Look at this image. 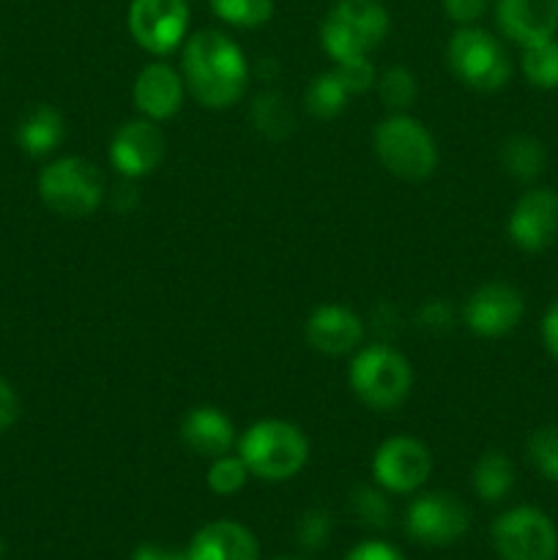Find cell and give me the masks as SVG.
<instances>
[{"mask_svg":"<svg viewBox=\"0 0 558 560\" xmlns=\"http://www.w3.org/2000/svg\"><path fill=\"white\" fill-rule=\"evenodd\" d=\"M131 98H135V107L142 118L156 120V124L159 120H170L184 107V74L170 63H164V60H153V63L142 66L140 74L135 77Z\"/></svg>","mask_w":558,"mask_h":560,"instance_id":"15","label":"cell"},{"mask_svg":"<svg viewBox=\"0 0 558 560\" xmlns=\"http://www.w3.org/2000/svg\"><path fill=\"white\" fill-rule=\"evenodd\" d=\"M377 96H381V104L392 113H405V109L414 107L416 96H419V82H416V74L405 66H392L383 74H377L375 80Z\"/></svg>","mask_w":558,"mask_h":560,"instance_id":"25","label":"cell"},{"mask_svg":"<svg viewBox=\"0 0 558 560\" xmlns=\"http://www.w3.org/2000/svg\"><path fill=\"white\" fill-rule=\"evenodd\" d=\"M249 120L255 126L257 135L266 140L282 142L293 135L295 129V113L290 107L288 96L277 91H263L252 98L249 104Z\"/></svg>","mask_w":558,"mask_h":560,"instance_id":"21","label":"cell"},{"mask_svg":"<svg viewBox=\"0 0 558 560\" xmlns=\"http://www.w3.org/2000/svg\"><path fill=\"white\" fill-rule=\"evenodd\" d=\"M470 528V512L452 492H425L405 512V534L427 547H449Z\"/></svg>","mask_w":558,"mask_h":560,"instance_id":"11","label":"cell"},{"mask_svg":"<svg viewBox=\"0 0 558 560\" xmlns=\"http://www.w3.org/2000/svg\"><path fill=\"white\" fill-rule=\"evenodd\" d=\"M274 560H301V558H295V556H282V558H274Z\"/></svg>","mask_w":558,"mask_h":560,"instance_id":"41","label":"cell"},{"mask_svg":"<svg viewBox=\"0 0 558 560\" xmlns=\"http://www.w3.org/2000/svg\"><path fill=\"white\" fill-rule=\"evenodd\" d=\"M490 0H443V11L457 25H476L485 16Z\"/></svg>","mask_w":558,"mask_h":560,"instance_id":"34","label":"cell"},{"mask_svg":"<svg viewBox=\"0 0 558 560\" xmlns=\"http://www.w3.org/2000/svg\"><path fill=\"white\" fill-rule=\"evenodd\" d=\"M3 556H5V545H3V539H0V560H3Z\"/></svg>","mask_w":558,"mask_h":560,"instance_id":"40","label":"cell"},{"mask_svg":"<svg viewBox=\"0 0 558 560\" xmlns=\"http://www.w3.org/2000/svg\"><path fill=\"white\" fill-rule=\"evenodd\" d=\"M213 14L233 27H260L274 16V0H208Z\"/></svg>","mask_w":558,"mask_h":560,"instance_id":"27","label":"cell"},{"mask_svg":"<svg viewBox=\"0 0 558 560\" xmlns=\"http://www.w3.org/2000/svg\"><path fill=\"white\" fill-rule=\"evenodd\" d=\"M334 71L339 74L342 85L348 88L350 96H359V93L370 91L377 80L375 66L370 63V58H356V60H342V63L334 66Z\"/></svg>","mask_w":558,"mask_h":560,"instance_id":"32","label":"cell"},{"mask_svg":"<svg viewBox=\"0 0 558 560\" xmlns=\"http://www.w3.org/2000/svg\"><path fill=\"white\" fill-rule=\"evenodd\" d=\"M470 485L474 492L485 503H498L512 492L514 487V465L503 452H485L476 459L474 470H470Z\"/></svg>","mask_w":558,"mask_h":560,"instance_id":"22","label":"cell"},{"mask_svg":"<svg viewBox=\"0 0 558 560\" xmlns=\"http://www.w3.org/2000/svg\"><path fill=\"white\" fill-rule=\"evenodd\" d=\"M239 457L263 481H290L310 459L304 430L284 419H260L239 438Z\"/></svg>","mask_w":558,"mask_h":560,"instance_id":"2","label":"cell"},{"mask_svg":"<svg viewBox=\"0 0 558 560\" xmlns=\"http://www.w3.org/2000/svg\"><path fill=\"white\" fill-rule=\"evenodd\" d=\"M279 74V66L274 63L271 58H263L260 63H257V77H260V80H266V82H271L274 77Z\"/></svg>","mask_w":558,"mask_h":560,"instance_id":"39","label":"cell"},{"mask_svg":"<svg viewBox=\"0 0 558 560\" xmlns=\"http://www.w3.org/2000/svg\"><path fill=\"white\" fill-rule=\"evenodd\" d=\"M375 153L403 180H425L438 170L435 137L408 113H392L375 126Z\"/></svg>","mask_w":558,"mask_h":560,"instance_id":"6","label":"cell"},{"mask_svg":"<svg viewBox=\"0 0 558 560\" xmlns=\"http://www.w3.org/2000/svg\"><path fill=\"white\" fill-rule=\"evenodd\" d=\"M104 175L91 159L60 156L38 175V197L53 213L66 219H82L98 211L104 202Z\"/></svg>","mask_w":558,"mask_h":560,"instance_id":"5","label":"cell"},{"mask_svg":"<svg viewBox=\"0 0 558 560\" xmlns=\"http://www.w3.org/2000/svg\"><path fill=\"white\" fill-rule=\"evenodd\" d=\"M542 342H545L550 359L558 361V299L547 306L545 317H542Z\"/></svg>","mask_w":558,"mask_h":560,"instance_id":"37","label":"cell"},{"mask_svg":"<svg viewBox=\"0 0 558 560\" xmlns=\"http://www.w3.org/2000/svg\"><path fill=\"white\" fill-rule=\"evenodd\" d=\"M388 11L381 0H337L323 16L321 44L334 63L370 58L388 36Z\"/></svg>","mask_w":558,"mask_h":560,"instance_id":"3","label":"cell"},{"mask_svg":"<svg viewBox=\"0 0 558 560\" xmlns=\"http://www.w3.org/2000/svg\"><path fill=\"white\" fill-rule=\"evenodd\" d=\"M20 419V397L5 377H0V432Z\"/></svg>","mask_w":558,"mask_h":560,"instance_id":"36","label":"cell"},{"mask_svg":"<svg viewBox=\"0 0 558 560\" xmlns=\"http://www.w3.org/2000/svg\"><path fill=\"white\" fill-rule=\"evenodd\" d=\"M528 459L536 474L547 481H558V427L545 424L531 432L528 438Z\"/></svg>","mask_w":558,"mask_h":560,"instance_id":"30","label":"cell"},{"mask_svg":"<svg viewBox=\"0 0 558 560\" xmlns=\"http://www.w3.org/2000/svg\"><path fill=\"white\" fill-rule=\"evenodd\" d=\"M501 164L514 180L531 184L542 175L547 164V151L536 137L531 135H512L501 148Z\"/></svg>","mask_w":558,"mask_h":560,"instance_id":"23","label":"cell"},{"mask_svg":"<svg viewBox=\"0 0 558 560\" xmlns=\"http://www.w3.org/2000/svg\"><path fill=\"white\" fill-rule=\"evenodd\" d=\"M345 560H405V558H403V552H399L394 545H388V541L370 539V541H361V545H356Z\"/></svg>","mask_w":558,"mask_h":560,"instance_id":"35","label":"cell"},{"mask_svg":"<svg viewBox=\"0 0 558 560\" xmlns=\"http://www.w3.org/2000/svg\"><path fill=\"white\" fill-rule=\"evenodd\" d=\"M181 74L197 104L208 109H228L249 85V60L235 38L206 27L186 36Z\"/></svg>","mask_w":558,"mask_h":560,"instance_id":"1","label":"cell"},{"mask_svg":"<svg viewBox=\"0 0 558 560\" xmlns=\"http://www.w3.org/2000/svg\"><path fill=\"white\" fill-rule=\"evenodd\" d=\"M131 560H189L186 550H167V547H159V545H140L135 550Z\"/></svg>","mask_w":558,"mask_h":560,"instance_id":"38","label":"cell"},{"mask_svg":"<svg viewBox=\"0 0 558 560\" xmlns=\"http://www.w3.org/2000/svg\"><path fill=\"white\" fill-rule=\"evenodd\" d=\"M523 312L525 301L518 288L507 282H487L468 295L463 306V320L476 337L498 339L518 328Z\"/></svg>","mask_w":558,"mask_h":560,"instance_id":"12","label":"cell"},{"mask_svg":"<svg viewBox=\"0 0 558 560\" xmlns=\"http://www.w3.org/2000/svg\"><path fill=\"white\" fill-rule=\"evenodd\" d=\"M496 22L520 47L547 42L558 31V0H498Z\"/></svg>","mask_w":558,"mask_h":560,"instance_id":"17","label":"cell"},{"mask_svg":"<svg viewBox=\"0 0 558 560\" xmlns=\"http://www.w3.org/2000/svg\"><path fill=\"white\" fill-rule=\"evenodd\" d=\"M350 509H353V517L367 528L383 530L392 525V503L381 487H356L353 495H350Z\"/></svg>","mask_w":558,"mask_h":560,"instance_id":"28","label":"cell"},{"mask_svg":"<svg viewBox=\"0 0 558 560\" xmlns=\"http://www.w3.org/2000/svg\"><path fill=\"white\" fill-rule=\"evenodd\" d=\"M523 74L525 80L542 91L558 88V42H536L523 47Z\"/></svg>","mask_w":558,"mask_h":560,"instance_id":"26","label":"cell"},{"mask_svg":"<svg viewBox=\"0 0 558 560\" xmlns=\"http://www.w3.org/2000/svg\"><path fill=\"white\" fill-rule=\"evenodd\" d=\"M186 556L189 560H257L260 545L246 525L235 520H217L191 536Z\"/></svg>","mask_w":558,"mask_h":560,"instance_id":"19","label":"cell"},{"mask_svg":"<svg viewBox=\"0 0 558 560\" xmlns=\"http://www.w3.org/2000/svg\"><path fill=\"white\" fill-rule=\"evenodd\" d=\"M181 441L197 457L217 459L239 446V432L222 408L197 405L181 419Z\"/></svg>","mask_w":558,"mask_h":560,"instance_id":"18","label":"cell"},{"mask_svg":"<svg viewBox=\"0 0 558 560\" xmlns=\"http://www.w3.org/2000/svg\"><path fill=\"white\" fill-rule=\"evenodd\" d=\"M334 534V520L326 509H306L304 514L295 523V541H299L301 550L317 552L332 541Z\"/></svg>","mask_w":558,"mask_h":560,"instance_id":"31","label":"cell"},{"mask_svg":"<svg viewBox=\"0 0 558 560\" xmlns=\"http://www.w3.org/2000/svg\"><path fill=\"white\" fill-rule=\"evenodd\" d=\"M348 383L367 408L386 413L410 397L414 366L392 345L375 342L356 350L348 366Z\"/></svg>","mask_w":558,"mask_h":560,"instance_id":"4","label":"cell"},{"mask_svg":"<svg viewBox=\"0 0 558 560\" xmlns=\"http://www.w3.org/2000/svg\"><path fill=\"white\" fill-rule=\"evenodd\" d=\"M449 71L474 91H501L512 77V63L503 44L490 31L460 25L446 44Z\"/></svg>","mask_w":558,"mask_h":560,"instance_id":"7","label":"cell"},{"mask_svg":"<svg viewBox=\"0 0 558 560\" xmlns=\"http://www.w3.org/2000/svg\"><path fill=\"white\" fill-rule=\"evenodd\" d=\"M454 320V310L449 301L443 299H432V301H425L421 304V310L416 312V326L421 328V331H446L449 326H452Z\"/></svg>","mask_w":558,"mask_h":560,"instance_id":"33","label":"cell"},{"mask_svg":"<svg viewBox=\"0 0 558 560\" xmlns=\"http://www.w3.org/2000/svg\"><path fill=\"white\" fill-rule=\"evenodd\" d=\"M304 337L323 355H350L364 342V320L350 306L323 304L306 317Z\"/></svg>","mask_w":558,"mask_h":560,"instance_id":"16","label":"cell"},{"mask_svg":"<svg viewBox=\"0 0 558 560\" xmlns=\"http://www.w3.org/2000/svg\"><path fill=\"white\" fill-rule=\"evenodd\" d=\"M432 452L410 435L386 438L372 454V476L381 490L392 495H410L432 476Z\"/></svg>","mask_w":558,"mask_h":560,"instance_id":"9","label":"cell"},{"mask_svg":"<svg viewBox=\"0 0 558 560\" xmlns=\"http://www.w3.org/2000/svg\"><path fill=\"white\" fill-rule=\"evenodd\" d=\"M249 468H246L244 459L239 454H224V457L211 459L208 465V474H206V485L213 495H235L246 487V479H249Z\"/></svg>","mask_w":558,"mask_h":560,"instance_id":"29","label":"cell"},{"mask_svg":"<svg viewBox=\"0 0 558 560\" xmlns=\"http://www.w3.org/2000/svg\"><path fill=\"white\" fill-rule=\"evenodd\" d=\"M63 115L53 104H36V107H31L22 115L20 126H16V142L33 159L49 156L63 142Z\"/></svg>","mask_w":558,"mask_h":560,"instance_id":"20","label":"cell"},{"mask_svg":"<svg viewBox=\"0 0 558 560\" xmlns=\"http://www.w3.org/2000/svg\"><path fill=\"white\" fill-rule=\"evenodd\" d=\"M509 238L523 252H545L558 241V195L553 189H531L509 213Z\"/></svg>","mask_w":558,"mask_h":560,"instance_id":"14","label":"cell"},{"mask_svg":"<svg viewBox=\"0 0 558 560\" xmlns=\"http://www.w3.org/2000/svg\"><path fill=\"white\" fill-rule=\"evenodd\" d=\"M348 88L342 85L337 71H323L317 74L315 80L310 82L304 93V107L312 118L317 120H328V118H337L345 107H348Z\"/></svg>","mask_w":558,"mask_h":560,"instance_id":"24","label":"cell"},{"mask_svg":"<svg viewBox=\"0 0 558 560\" xmlns=\"http://www.w3.org/2000/svg\"><path fill=\"white\" fill-rule=\"evenodd\" d=\"M129 33L146 52L164 58L186 42L189 3L186 0H131Z\"/></svg>","mask_w":558,"mask_h":560,"instance_id":"10","label":"cell"},{"mask_svg":"<svg viewBox=\"0 0 558 560\" xmlns=\"http://www.w3.org/2000/svg\"><path fill=\"white\" fill-rule=\"evenodd\" d=\"M164 153H167V137L156 120L148 118L124 124L109 142V164L126 180L151 175L164 162Z\"/></svg>","mask_w":558,"mask_h":560,"instance_id":"13","label":"cell"},{"mask_svg":"<svg viewBox=\"0 0 558 560\" xmlns=\"http://www.w3.org/2000/svg\"><path fill=\"white\" fill-rule=\"evenodd\" d=\"M490 539L501 560H556L558 530L545 512L514 506L492 523Z\"/></svg>","mask_w":558,"mask_h":560,"instance_id":"8","label":"cell"}]
</instances>
